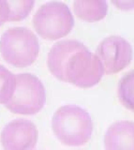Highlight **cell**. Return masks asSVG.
Returning a JSON list of instances; mask_svg holds the SVG:
<instances>
[{
    "label": "cell",
    "instance_id": "6da1fadb",
    "mask_svg": "<svg viewBox=\"0 0 134 150\" xmlns=\"http://www.w3.org/2000/svg\"><path fill=\"white\" fill-rule=\"evenodd\" d=\"M48 69L55 78L81 88L98 84L105 69L99 56L75 40H66L53 45L48 54Z\"/></svg>",
    "mask_w": 134,
    "mask_h": 150
},
{
    "label": "cell",
    "instance_id": "7a4b0ae2",
    "mask_svg": "<svg viewBox=\"0 0 134 150\" xmlns=\"http://www.w3.org/2000/svg\"><path fill=\"white\" fill-rule=\"evenodd\" d=\"M52 129L63 144L80 146L90 140L93 133V122L88 112L82 107L68 104L54 112Z\"/></svg>",
    "mask_w": 134,
    "mask_h": 150
},
{
    "label": "cell",
    "instance_id": "3957f363",
    "mask_svg": "<svg viewBox=\"0 0 134 150\" xmlns=\"http://www.w3.org/2000/svg\"><path fill=\"white\" fill-rule=\"evenodd\" d=\"M39 43L30 29L23 26L8 29L0 38V54L3 59L16 68H26L37 59Z\"/></svg>",
    "mask_w": 134,
    "mask_h": 150
},
{
    "label": "cell",
    "instance_id": "277c9868",
    "mask_svg": "<svg viewBox=\"0 0 134 150\" xmlns=\"http://www.w3.org/2000/svg\"><path fill=\"white\" fill-rule=\"evenodd\" d=\"M33 25L41 38L55 40L70 34L74 26V18L67 4L51 1L43 4L36 11Z\"/></svg>",
    "mask_w": 134,
    "mask_h": 150
},
{
    "label": "cell",
    "instance_id": "5b68a950",
    "mask_svg": "<svg viewBox=\"0 0 134 150\" xmlns=\"http://www.w3.org/2000/svg\"><path fill=\"white\" fill-rule=\"evenodd\" d=\"M13 96L5 107L13 114L32 115L41 111L45 104V88L40 80L31 73L16 74Z\"/></svg>",
    "mask_w": 134,
    "mask_h": 150
},
{
    "label": "cell",
    "instance_id": "8992f818",
    "mask_svg": "<svg viewBox=\"0 0 134 150\" xmlns=\"http://www.w3.org/2000/svg\"><path fill=\"white\" fill-rule=\"evenodd\" d=\"M102 63L105 74L120 72L130 64L133 51L130 43L119 36H110L100 41L96 51Z\"/></svg>",
    "mask_w": 134,
    "mask_h": 150
},
{
    "label": "cell",
    "instance_id": "52a82bcc",
    "mask_svg": "<svg viewBox=\"0 0 134 150\" xmlns=\"http://www.w3.org/2000/svg\"><path fill=\"white\" fill-rule=\"evenodd\" d=\"M38 129L33 122L15 119L3 129L0 142L4 150H33L38 142Z\"/></svg>",
    "mask_w": 134,
    "mask_h": 150
},
{
    "label": "cell",
    "instance_id": "ba28073f",
    "mask_svg": "<svg viewBox=\"0 0 134 150\" xmlns=\"http://www.w3.org/2000/svg\"><path fill=\"white\" fill-rule=\"evenodd\" d=\"M105 150H134V122L118 121L111 125L104 136Z\"/></svg>",
    "mask_w": 134,
    "mask_h": 150
},
{
    "label": "cell",
    "instance_id": "9c48e42d",
    "mask_svg": "<svg viewBox=\"0 0 134 150\" xmlns=\"http://www.w3.org/2000/svg\"><path fill=\"white\" fill-rule=\"evenodd\" d=\"M73 11L81 20L88 23L99 22L107 15L106 0H74Z\"/></svg>",
    "mask_w": 134,
    "mask_h": 150
},
{
    "label": "cell",
    "instance_id": "30bf717a",
    "mask_svg": "<svg viewBox=\"0 0 134 150\" xmlns=\"http://www.w3.org/2000/svg\"><path fill=\"white\" fill-rule=\"evenodd\" d=\"M117 96L121 104L134 112V69L127 72L120 79Z\"/></svg>",
    "mask_w": 134,
    "mask_h": 150
},
{
    "label": "cell",
    "instance_id": "8fae6325",
    "mask_svg": "<svg viewBox=\"0 0 134 150\" xmlns=\"http://www.w3.org/2000/svg\"><path fill=\"white\" fill-rule=\"evenodd\" d=\"M16 86V77L4 66L0 65V104L11 100Z\"/></svg>",
    "mask_w": 134,
    "mask_h": 150
},
{
    "label": "cell",
    "instance_id": "7c38bea8",
    "mask_svg": "<svg viewBox=\"0 0 134 150\" xmlns=\"http://www.w3.org/2000/svg\"><path fill=\"white\" fill-rule=\"evenodd\" d=\"M10 8L8 22L23 21L34 8L35 0H6Z\"/></svg>",
    "mask_w": 134,
    "mask_h": 150
},
{
    "label": "cell",
    "instance_id": "4fadbf2b",
    "mask_svg": "<svg viewBox=\"0 0 134 150\" xmlns=\"http://www.w3.org/2000/svg\"><path fill=\"white\" fill-rule=\"evenodd\" d=\"M114 6L124 11H134V0H111Z\"/></svg>",
    "mask_w": 134,
    "mask_h": 150
},
{
    "label": "cell",
    "instance_id": "5bb4252c",
    "mask_svg": "<svg viewBox=\"0 0 134 150\" xmlns=\"http://www.w3.org/2000/svg\"><path fill=\"white\" fill-rule=\"evenodd\" d=\"M10 8L6 0H0V26L10 19Z\"/></svg>",
    "mask_w": 134,
    "mask_h": 150
}]
</instances>
